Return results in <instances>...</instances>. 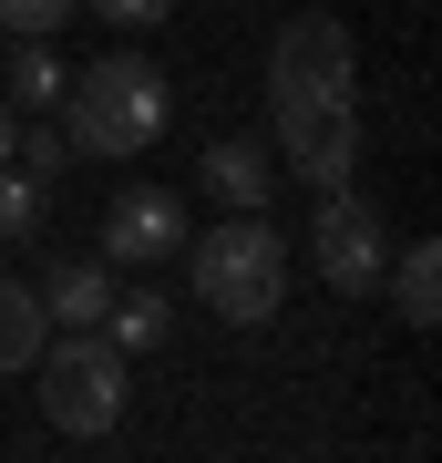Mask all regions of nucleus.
Returning <instances> with one entry per match:
<instances>
[{"mask_svg":"<svg viewBox=\"0 0 442 463\" xmlns=\"http://www.w3.org/2000/svg\"><path fill=\"white\" fill-rule=\"evenodd\" d=\"M268 155H288V175L319 196L361 165V52L329 11H298L268 52Z\"/></svg>","mask_w":442,"mask_h":463,"instance_id":"f257e3e1","label":"nucleus"},{"mask_svg":"<svg viewBox=\"0 0 442 463\" xmlns=\"http://www.w3.org/2000/svg\"><path fill=\"white\" fill-rule=\"evenodd\" d=\"M165 72L145 62V52H103V62H82L72 72V93H62V145L72 155H145L155 134H165Z\"/></svg>","mask_w":442,"mask_h":463,"instance_id":"f03ea898","label":"nucleus"},{"mask_svg":"<svg viewBox=\"0 0 442 463\" xmlns=\"http://www.w3.org/2000/svg\"><path fill=\"white\" fill-rule=\"evenodd\" d=\"M185 268H196V298L216 319H237V330L278 319V298H288V237L268 216H227V227L185 237Z\"/></svg>","mask_w":442,"mask_h":463,"instance_id":"7ed1b4c3","label":"nucleus"},{"mask_svg":"<svg viewBox=\"0 0 442 463\" xmlns=\"http://www.w3.org/2000/svg\"><path fill=\"white\" fill-rule=\"evenodd\" d=\"M42 412H52V432H114L124 422V350L103 340V330H72V340H42Z\"/></svg>","mask_w":442,"mask_h":463,"instance_id":"20e7f679","label":"nucleus"},{"mask_svg":"<svg viewBox=\"0 0 442 463\" xmlns=\"http://www.w3.org/2000/svg\"><path fill=\"white\" fill-rule=\"evenodd\" d=\"M309 258H319V279L340 288V298H371V288H381L391 237H381V206L361 196V185H329V196H319V216H309Z\"/></svg>","mask_w":442,"mask_h":463,"instance_id":"39448f33","label":"nucleus"},{"mask_svg":"<svg viewBox=\"0 0 442 463\" xmlns=\"http://www.w3.org/2000/svg\"><path fill=\"white\" fill-rule=\"evenodd\" d=\"M185 196H165V185H124L114 206H103V268H155L185 248Z\"/></svg>","mask_w":442,"mask_h":463,"instance_id":"423d86ee","label":"nucleus"},{"mask_svg":"<svg viewBox=\"0 0 442 463\" xmlns=\"http://www.w3.org/2000/svg\"><path fill=\"white\" fill-rule=\"evenodd\" d=\"M206 185L227 196V216H268V196H278L268 134H216V145H206Z\"/></svg>","mask_w":442,"mask_h":463,"instance_id":"0eeeda50","label":"nucleus"},{"mask_svg":"<svg viewBox=\"0 0 442 463\" xmlns=\"http://www.w3.org/2000/svg\"><path fill=\"white\" fill-rule=\"evenodd\" d=\"M42 319H72V330H103V309H114V268L103 258H52V279H32Z\"/></svg>","mask_w":442,"mask_h":463,"instance_id":"6e6552de","label":"nucleus"},{"mask_svg":"<svg viewBox=\"0 0 442 463\" xmlns=\"http://www.w3.org/2000/svg\"><path fill=\"white\" fill-rule=\"evenodd\" d=\"M381 279H391V309L411 319V330H432V319H442V248H432V237H411Z\"/></svg>","mask_w":442,"mask_h":463,"instance_id":"1a4fd4ad","label":"nucleus"},{"mask_svg":"<svg viewBox=\"0 0 442 463\" xmlns=\"http://www.w3.org/2000/svg\"><path fill=\"white\" fill-rule=\"evenodd\" d=\"M72 93V62L52 42H21L11 52V83H0V103H21V114H52V103Z\"/></svg>","mask_w":442,"mask_h":463,"instance_id":"9d476101","label":"nucleus"},{"mask_svg":"<svg viewBox=\"0 0 442 463\" xmlns=\"http://www.w3.org/2000/svg\"><path fill=\"white\" fill-rule=\"evenodd\" d=\"M42 340H52V319H42L32 279H0V371H32Z\"/></svg>","mask_w":442,"mask_h":463,"instance_id":"9b49d317","label":"nucleus"},{"mask_svg":"<svg viewBox=\"0 0 442 463\" xmlns=\"http://www.w3.org/2000/svg\"><path fill=\"white\" fill-rule=\"evenodd\" d=\"M165 330H175V309H165L155 288H134V298H114V309H103V340H114V350H155Z\"/></svg>","mask_w":442,"mask_h":463,"instance_id":"f8f14e48","label":"nucleus"},{"mask_svg":"<svg viewBox=\"0 0 442 463\" xmlns=\"http://www.w3.org/2000/svg\"><path fill=\"white\" fill-rule=\"evenodd\" d=\"M42 227H52V185L0 165V237H42Z\"/></svg>","mask_w":442,"mask_h":463,"instance_id":"ddd939ff","label":"nucleus"},{"mask_svg":"<svg viewBox=\"0 0 442 463\" xmlns=\"http://www.w3.org/2000/svg\"><path fill=\"white\" fill-rule=\"evenodd\" d=\"M72 11H82V0H0V32H11V42H52Z\"/></svg>","mask_w":442,"mask_h":463,"instance_id":"4468645a","label":"nucleus"},{"mask_svg":"<svg viewBox=\"0 0 442 463\" xmlns=\"http://www.w3.org/2000/svg\"><path fill=\"white\" fill-rule=\"evenodd\" d=\"M82 11H93V21H114V32H155L175 0H82Z\"/></svg>","mask_w":442,"mask_h":463,"instance_id":"2eb2a0df","label":"nucleus"},{"mask_svg":"<svg viewBox=\"0 0 442 463\" xmlns=\"http://www.w3.org/2000/svg\"><path fill=\"white\" fill-rule=\"evenodd\" d=\"M0 165H11V103H0Z\"/></svg>","mask_w":442,"mask_h":463,"instance_id":"dca6fc26","label":"nucleus"}]
</instances>
